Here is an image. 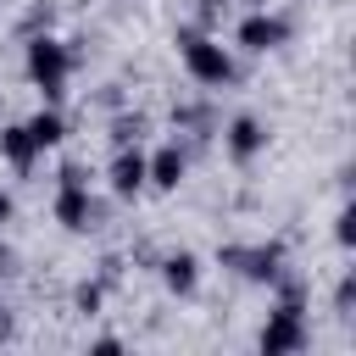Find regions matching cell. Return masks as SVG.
Returning <instances> with one entry per match:
<instances>
[{"mask_svg":"<svg viewBox=\"0 0 356 356\" xmlns=\"http://www.w3.org/2000/svg\"><path fill=\"white\" fill-rule=\"evenodd\" d=\"M72 67H78V50L61 44V39H50V33H33V39L22 44V72H28V83L44 95V106H61Z\"/></svg>","mask_w":356,"mask_h":356,"instance_id":"6da1fadb","label":"cell"},{"mask_svg":"<svg viewBox=\"0 0 356 356\" xmlns=\"http://www.w3.org/2000/svg\"><path fill=\"white\" fill-rule=\"evenodd\" d=\"M178 61H184V72L200 83V89H222V83H234L239 78V67H234V50L222 44V39H211V33H200V28H178Z\"/></svg>","mask_w":356,"mask_h":356,"instance_id":"7a4b0ae2","label":"cell"},{"mask_svg":"<svg viewBox=\"0 0 356 356\" xmlns=\"http://www.w3.org/2000/svg\"><path fill=\"white\" fill-rule=\"evenodd\" d=\"M284 239H267V245H217V267L250 278V284H273L284 273Z\"/></svg>","mask_w":356,"mask_h":356,"instance_id":"3957f363","label":"cell"},{"mask_svg":"<svg viewBox=\"0 0 356 356\" xmlns=\"http://www.w3.org/2000/svg\"><path fill=\"white\" fill-rule=\"evenodd\" d=\"M306 306H273L267 312V323H261V334H256V350L261 356H295V350H306Z\"/></svg>","mask_w":356,"mask_h":356,"instance_id":"277c9868","label":"cell"},{"mask_svg":"<svg viewBox=\"0 0 356 356\" xmlns=\"http://www.w3.org/2000/svg\"><path fill=\"white\" fill-rule=\"evenodd\" d=\"M234 44L250 50V56H267V50L289 44V17H284V11H250V17H239Z\"/></svg>","mask_w":356,"mask_h":356,"instance_id":"5b68a950","label":"cell"},{"mask_svg":"<svg viewBox=\"0 0 356 356\" xmlns=\"http://www.w3.org/2000/svg\"><path fill=\"white\" fill-rule=\"evenodd\" d=\"M50 211H56V222H61L67 234H89V228H100V217H106L100 200L89 195V184H61Z\"/></svg>","mask_w":356,"mask_h":356,"instance_id":"8992f818","label":"cell"},{"mask_svg":"<svg viewBox=\"0 0 356 356\" xmlns=\"http://www.w3.org/2000/svg\"><path fill=\"white\" fill-rule=\"evenodd\" d=\"M222 150H228V161H234V167H250V161L267 150V122H261V117H250V111H239V117L222 128Z\"/></svg>","mask_w":356,"mask_h":356,"instance_id":"52a82bcc","label":"cell"},{"mask_svg":"<svg viewBox=\"0 0 356 356\" xmlns=\"http://www.w3.org/2000/svg\"><path fill=\"white\" fill-rule=\"evenodd\" d=\"M184 172H189V150L172 139V145H156L150 156H145V189H161V195H172L178 184H184Z\"/></svg>","mask_w":356,"mask_h":356,"instance_id":"ba28073f","label":"cell"},{"mask_svg":"<svg viewBox=\"0 0 356 356\" xmlns=\"http://www.w3.org/2000/svg\"><path fill=\"white\" fill-rule=\"evenodd\" d=\"M106 184H111L117 200L145 195V150H139V145H117V156H111V167H106Z\"/></svg>","mask_w":356,"mask_h":356,"instance_id":"9c48e42d","label":"cell"},{"mask_svg":"<svg viewBox=\"0 0 356 356\" xmlns=\"http://www.w3.org/2000/svg\"><path fill=\"white\" fill-rule=\"evenodd\" d=\"M156 267H161V284H167L172 295H195V289H200V256H195V250H167Z\"/></svg>","mask_w":356,"mask_h":356,"instance_id":"30bf717a","label":"cell"},{"mask_svg":"<svg viewBox=\"0 0 356 356\" xmlns=\"http://www.w3.org/2000/svg\"><path fill=\"white\" fill-rule=\"evenodd\" d=\"M0 156H6L17 172H33V161H39V145H33L28 122H6V128H0Z\"/></svg>","mask_w":356,"mask_h":356,"instance_id":"8fae6325","label":"cell"},{"mask_svg":"<svg viewBox=\"0 0 356 356\" xmlns=\"http://www.w3.org/2000/svg\"><path fill=\"white\" fill-rule=\"evenodd\" d=\"M28 134H33L39 150H56V145L67 139V117H61V106H39V111L28 117Z\"/></svg>","mask_w":356,"mask_h":356,"instance_id":"7c38bea8","label":"cell"},{"mask_svg":"<svg viewBox=\"0 0 356 356\" xmlns=\"http://www.w3.org/2000/svg\"><path fill=\"white\" fill-rule=\"evenodd\" d=\"M106 134H111V150H117V145H139V139L150 134V111H117Z\"/></svg>","mask_w":356,"mask_h":356,"instance_id":"4fadbf2b","label":"cell"},{"mask_svg":"<svg viewBox=\"0 0 356 356\" xmlns=\"http://www.w3.org/2000/svg\"><path fill=\"white\" fill-rule=\"evenodd\" d=\"M100 306H106V284L100 278H78L72 284V312L78 317H100Z\"/></svg>","mask_w":356,"mask_h":356,"instance_id":"5bb4252c","label":"cell"},{"mask_svg":"<svg viewBox=\"0 0 356 356\" xmlns=\"http://www.w3.org/2000/svg\"><path fill=\"white\" fill-rule=\"evenodd\" d=\"M178 134H211V106H172Z\"/></svg>","mask_w":356,"mask_h":356,"instance_id":"9a60e30c","label":"cell"},{"mask_svg":"<svg viewBox=\"0 0 356 356\" xmlns=\"http://www.w3.org/2000/svg\"><path fill=\"white\" fill-rule=\"evenodd\" d=\"M334 239L350 250L356 245V206H339V217H334Z\"/></svg>","mask_w":356,"mask_h":356,"instance_id":"2e32d148","label":"cell"},{"mask_svg":"<svg viewBox=\"0 0 356 356\" xmlns=\"http://www.w3.org/2000/svg\"><path fill=\"white\" fill-rule=\"evenodd\" d=\"M350 306H356V273H345V278L334 284V312L350 317Z\"/></svg>","mask_w":356,"mask_h":356,"instance_id":"e0dca14e","label":"cell"},{"mask_svg":"<svg viewBox=\"0 0 356 356\" xmlns=\"http://www.w3.org/2000/svg\"><path fill=\"white\" fill-rule=\"evenodd\" d=\"M17 273H22V267H17V250L0 245V278H17Z\"/></svg>","mask_w":356,"mask_h":356,"instance_id":"ac0fdd59","label":"cell"},{"mask_svg":"<svg viewBox=\"0 0 356 356\" xmlns=\"http://www.w3.org/2000/svg\"><path fill=\"white\" fill-rule=\"evenodd\" d=\"M61 184H89V172H83L78 161H67V167H61Z\"/></svg>","mask_w":356,"mask_h":356,"instance_id":"d6986e66","label":"cell"},{"mask_svg":"<svg viewBox=\"0 0 356 356\" xmlns=\"http://www.w3.org/2000/svg\"><path fill=\"white\" fill-rule=\"evenodd\" d=\"M0 339H17V317H11L6 306H0Z\"/></svg>","mask_w":356,"mask_h":356,"instance_id":"ffe728a7","label":"cell"},{"mask_svg":"<svg viewBox=\"0 0 356 356\" xmlns=\"http://www.w3.org/2000/svg\"><path fill=\"white\" fill-rule=\"evenodd\" d=\"M11 217H17V200H11V195H6V189H0V228H6V222H11Z\"/></svg>","mask_w":356,"mask_h":356,"instance_id":"44dd1931","label":"cell"},{"mask_svg":"<svg viewBox=\"0 0 356 356\" xmlns=\"http://www.w3.org/2000/svg\"><path fill=\"white\" fill-rule=\"evenodd\" d=\"M200 6H206V11H217V6H228V0H200Z\"/></svg>","mask_w":356,"mask_h":356,"instance_id":"7402d4cb","label":"cell"}]
</instances>
